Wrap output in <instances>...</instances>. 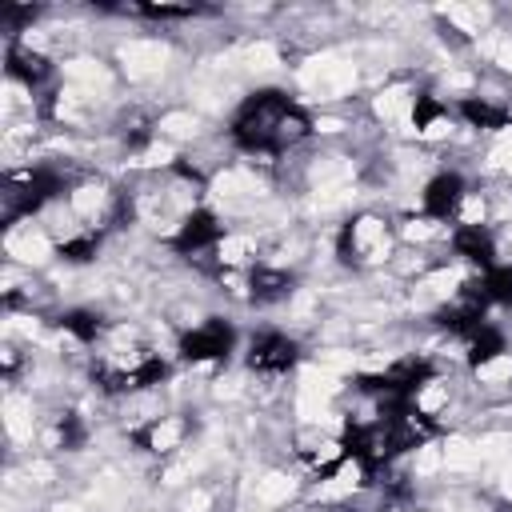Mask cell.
<instances>
[{"instance_id":"obj_5","label":"cell","mask_w":512,"mask_h":512,"mask_svg":"<svg viewBox=\"0 0 512 512\" xmlns=\"http://www.w3.org/2000/svg\"><path fill=\"white\" fill-rule=\"evenodd\" d=\"M244 360H248V368H252V372L284 376V372H292V368H296V360H300V344H296L292 336L276 332V328H264V332H256V336L248 340Z\"/></svg>"},{"instance_id":"obj_19","label":"cell","mask_w":512,"mask_h":512,"mask_svg":"<svg viewBox=\"0 0 512 512\" xmlns=\"http://www.w3.org/2000/svg\"><path fill=\"white\" fill-rule=\"evenodd\" d=\"M440 116H448V108L436 100V96H428V92H420L416 100H412V124H416V132H428Z\"/></svg>"},{"instance_id":"obj_18","label":"cell","mask_w":512,"mask_h":512,"mask_svg":"<svg viewBox=\"0 0 512 512\" xmlns=\"http://www.w3.org/2000/svg\"><path fill=\"white\" fill-rule=\"evenodd\" d=\"M128 12H136L144 20H192L200 8H192V4H132Z\"/></svg>"},{"instance_id":"obj_11","label":"cell","mask_w":512,"mask_h":512,"mask_svg":"<svg viewBox=\"0 0 512 512\" xmlns=\"http://www.w3.org/2000/svg\"><path fill=\"white\" fill-rule=\"evenodd\" d=\"M452 248H456V256H464L480 272H488L496 264V240H492V232L484 224H460L452 232Z\"/></svg>"},{"instance_id":"obj_15","label":"cell","mask_w":512,"mask_h":512,"mask_svg":"<svg viewBox=\"0 0 512 512\" xmlns=\"http://www.w3.org/2000/svg\"><path fill=\"white\" fill-rule=\"evenodd\" d=\"M56 324H60L72 340H80V344H96L100 332H104V316H96V312H88V308H68V312H60Z\"/></svg>"},{"instance_id":"obj_9","label":"cell","mask_w":512,"mask_h":512,"mask_svg":"<svg viewBox=\"0 0 512 512\" xmlns=\"http://www.w3.org/2000/svg\"><path fill=\"white\" fill-rule=\"evenodd\" d=\"M4 72L12 80H20L24 88H40L48 76H52V60L44 52H32L16 40H8V52H4Z\"/></svg>"},{"instance_id":"obj_12","label":"cell","mask_w":512,"mask_h":512,"mask_svg":"<svg viewBox=\"0 0 512 512\" xmlns=\"http://www.w3.org/2000/svg\"><path fill=\"white\" fill-rule=\"evenodd\" d=\"M464 292L476 296L484 308H512V264H492L488 272H480V280H468Z\"/></svg>"},{"instance_id":"obj_16","label":"cell","mask_w":512,"mask_h":512,"mask_svg":"<svg viewBox=\"0 0 512 512\" xmlns=\"http://www.w3.org/2000/svg\"><path fill=\"white\" fill-rule=\"evenodd\" d=\"M96 252H100V236H96V232L68 236V240H60V244H56V256H60L64 264H88Z\"/></svg>"},{"instance_id":"obj_14","label":"cell","mask_w":512,"mask_h":512,"mask_svg":"<svg viewBox=\"0 0 512 512\" xmlns=\"http://www.w3.org/2000/svg\"><path fill=\"white\" fill-rule=\"evenodd\" d=\"M464 348H468V364H472V368H488L492 360H500V356L508 352V340H504V332H500L496 324H484Z\"/></svg>"},{"instance_id":"obj_13","label":"cell","mask_w":512,"mask_h":512,"mask_svg":"<svg viewBox=\"0 0 512 512\" xmlns=\"http://www.w3.org/2000/svg\"><path fill=\"white\" fill-rule=\"evenodd\" d=\"M456 112H460L472 128H484V132H496V128H508V124H512V112H508L504 104L484 100V96H468V100H460Z\"/></svg>"},{"instance_id":"obj_20","label":"cell","mask_w":512,"mask_h":512,"mask_svg":"<svg viewBox=\"0 0 512 512\" xmlns=\"http://www.w3.org/2000/svg\"><path fill=\"white\" fill-rule=\"evenodd\" d=\"M40 16V8L36 4H0V20L16 32V28H24V24H32Z\"/></svg>"},{"instance_id":"obj_8","label":"cell","mask_w":512,"mask_h":512,"mask_svg":"<svg viewBox=\"0 0 512 512\" xmlns=\"http://www.w3.org/2000/svg\"><path fill=\"white\" fill-rule=\"evenodd\" d=\"M464 176L460 172H436L428 184H424V196H420V204H424V216L428 220H452L456 212H460V204H464Z\"/></svg>"},{"instance_id":"obj_3","label":"cell","mask_w":512,"mask_h":512,"mask_svg":"<svg viewBox=\"0 0 512 512\" xmlns=\"http://www.w3.org/2000/svg\"><path fill=\"white\" fill-rule=\"evenodd\" d=\"M4 224H16L24 216H36L48 200L64 196V176L56 168H28V172H12L4 180Z\"/></svg>"},{"instance_id":"obj_7","label":"cell","mask_w":512,"mask_h":512,"mask_svg":"<svg viewBox=\"0 0 512 512\" xmlns=\"http://www.w3.org/2000/svg\"><path fill=\"white\" fill-rule=\"evenodd\" d=\"M432 324H436L440 332H448V336H456V340L468 344V340L488 324V308H484L476 296H468V292L460 288L456 304H444V308L432 312Z\"/></svg>"},{"instance_id":"obj_2","label":"cell","mask_w":512,"mask_h":512,"mask_svg":"<svg viewBox=\"0 0 512 512\" xmlns=\"http://www.w3.org/2000/svg\"><path fill=\"white\" fill-rule=\"evenodd\" d=\"M432 380H436V364H432V360H424V356H404V360H396V364L384 368V372H364V376H356L352 388L364 392V396H372L376 404H412L416 392H420L424 384H432Z\"/></svg>"},{"instance_id":"obj_4","label":"cell","mask_w":512,"mask_h":512,"mask_svg":"<svg viewBox=\"0 0 512 512\" xmlns=\"http://www.w3.org/2000/svg\"><path fill=\"white\" fill-rule=\"evenodd\" d=\"M232 348H236V328L228 320H220V316L188 328L180 336V344H176L180 360H188V364H220V360L232 356Z\"/></svg>"},{"instance_id":"obj_17","label":"cell","mask_w":512,"mask_h":512,"mask_svg":"<svg viewBox=\"0 0 512 512\" xmlns=\"http://www.w3.org/2000/svg\"><path fill=\"white\" fill-rule=\"evenodd\" d=\"M56 440H60V448H64V452H76V448H84V440H88V428H84V420H80L76 412H64V416L56 420Z\"/></svg>"},{"instance_id":"obj_10","label":"cell","mask_w":512,"mask_h":512,"mask_svg":"<svg viewBox=\"0 0 512 512\" xmlns=\"http://www.w3.org/2000/svg\"><path fill=\"white\" fill-rule=\"evenodd\" d=\"M292 288H296V276L284 272V268L256 264V268L248 272V300L260 304V308H264V304H280V300H288Z\"/></svg>"},{"instance_id":"obj_1","label":"cell","mask_w":512,"mask_h":512,"mask_svg":"<svg viewBox=\"0 0 512 512\" xmlns=\"http://www.w3.org/2000/svg\"><path fill=\"white\" fill-rule=\"evenodd\" d=\"M236 148L244 152H288L312 132V116L284 88H256L240 100L228 124Z\"/></svg>"},{"instance_id":"obj_6","label":"cell","mask_w":512,"mask_h":512,"mask_svg":"<svg viewBox=\"0 0 512 512\" xmlns=\"http://www.w3.org/2000/svg\"><path fill=\"white\" fill-rule=\"evenodd\" d=\"M220 236H224V224H220V216L216 212H208V208H192L184 220H180V228L172 232V252L176 256H192V252H204V248H216L220 244Z\"/></svg>"}]
</instances>
